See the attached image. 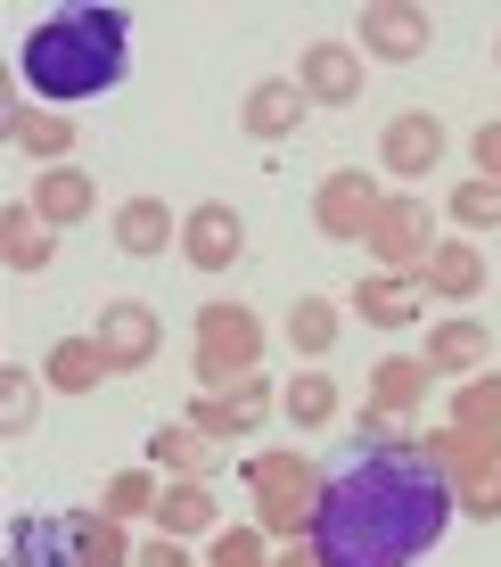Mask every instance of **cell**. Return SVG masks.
I'll use <instances>...</instances> for the list:
<instances>
[{
	"label": "cell",
	"mask_w": 501,
	"mask_h": 567,
	"mask_svg": "<svg viewBox=\"0 0 501 567\" xmlns=\"http://www.w3.org/2000/svg\"><path fill=\"white\" fill-rule=\"evenodd\" d=\"M157 502H165V477L157 468H115V477L100 485V518H115V526H132V518H157Z\"/></svg>",
	"instance_id": "f1b7e54d"
},
{
	"label": "cell",
	"mask_w": 501,
	"mask_h": 567,
	"mask_svg": "<svg viewBox=\"0 0 501 567\" xmlns=\"http://www.w3.org/2000/svg\"><path fill=\"white\" fill-rule=\"evenodd\" d=\"M428 386H436V370L419 354H387V362H370V412L419 420V412H428Z\"/></svg>",
	"instance_id": "7402d4cb"
},
{
	"label": "cell",
	"mask_w": 501,
	"mask_h": 567,
	"mask_svg": "<svg viewBox=\"0 0 501 567\" xmlns=\"http://www.w3.org/2000/svg\"><path fill=\"white\" fill-rule=\"evenodd\" d=\"M419 305H428V288L403 280V271H362V288H354V312L370 329H411Z\"/></svg>",
	"instance_id": "cb8c5ba5"
},
{
	"label": "cell",
	"mask_w": 501,
	"mask_h": 567,
	"mask_svg": "<svg viewBox=\"0 0 501 567\" xmlns=\"http://www.w3.org/2000/svg\"><path fill=\"white\" fill-rule=\"evenodd\" d=\"M337 338H345V305H330V297H296L288 305V354L321 362Z\"/></svg>",
	"instance_id": "83f0119b"
},
{
	"label": "cell",
	"mask_w": 501,
	"mask_h": 567,
	"mask_svg": "<svg viewBox=\"0 0 501 567\" xmlns=\"http://www.w3.org/2000/svg\"><path fill=\"white\" fill-rule=\"evenodd\" d=\"M124 66H132V17L100 9V0H74V9L33 17V33L17 42V74H25L33 100L58 107V115L115 91Z\"/></svg>",
	"instance_id": "7a4b0ae2"
},
{
	"label": "cell",
	"mask_w": 501,
	"mask_h": 567,
	"mask_svg": "<svg viewBox=\"0 0 501 567\" xmlns=\"http://www.w3.org/2000/svg\"><path fill=\"white\" fill-rule=\"evenodd\" d=\"M42 379H50V395H91L100 379H115L107 354H100V338L91 329H74V338H58L50 354H42Z\"/></svg>",
	"instance_id": "d4e9b609"
},
{
	"label": "cell",
	"mask_w": 501,
	"mask_h": 567,
	"mask_svg": "<svg viewBox=\"0 0 501 567\" xmlns=\"http://www.w3.org/2000/svg\"><path fill=\"white\" fill-rule=\"evenodd\" d=\"M0 132H9V148H25V156H42V165H74V115H58V107H9L0 115Z\"/></svg>",
	"instance_id": "44dd1931"
},
{
	"label": "cell",
	"mask_w": 501,
	"mask_h": 567,
	"mask_svg": "<svg viewBox=\"0 0 501 567\" xmlns=\"http://www.w3.org/2000/svg\"><path fill=\"white\" fill-rule=\"evenodd\" d=\"M107 239L124 247V256H165V247H181V214L165 198H124L107 214Z\"/></svg>",
	"instance_id": "d6986e66"
},
{
	"label": "cell",
	"mask_w": 501,
	"mask_h": 567,
	"mask_svg": "<svg viewBox=\"0 0 501 567\" xmlns=\"http://www.w3.org/2000/svg\"><path fill=\"white\" fill-rule=\"evenodd\" d=\"M378 206H387V182L362 173V165H337V173H321V189H313V230L321 239H370Z\"/></svg>",
	"instance_id": "9c48e42d"
},
{
	"label": "cell",
	"mask_w": 501,
	"mask_h": 567,
	"mask_svg": "<svg viewBox=\"0 0 501 567\" xmlns=\"http://www.w3.org/2000/svg\"><path fill=\"white\" fill-rule=\"evenodd\" d=\"M148 468H157V477H206V485H215L222 444L198 436L189 420H173V427H157V436H148Z\"/></svg>",
	"instance_id": "603a6c76"
},
{
	"label": "cell",
	"mask_w": 501,
	"mask_h": 567,
	"mask_svg": "<svg viewBox=\"0 0 501 567\" xmlns=\"http://www.w3.org/2000/svg\"><path fill=\"white\" fill-rule=\"evenodd\" d=\"M445 420H452V427H469V436H486L493 453H501V370H477V379H460Z\"/></svg>",
	"instance_id": "4316f807"
},
{
	"label": "cell",
	"mask_w": 501,
	"mask_h": 567,
	"mask_svg": "<svg viewBox=\"0 0 501 567\" xmlns=\"http://www.w3.org/2000/svg\"><path fill=\"white\" fill-rule=\"evenodd\" d=\"M469 165L486 173V182H501V115H493V124H477V141H469Z\"/></svg>",
	"instance_id": "836d02e7"
},
{
	"label": "cell",
	"mask_w": 501,
	"mask_h": 567,
	"mask_svg": "<svg viewBox=\"0 0 501 567\" xmlns=\"http://www.w3.org/2000/svg\"><path fill=\"white\" fill-rule=\"evenodd\" d=\"M239 256H247V223H239V206H230V198H198V206L181 214V264L189 271L222 280Z\"/></svg>",
	"instance_id": "7c38bea8"
},
{
	"label": "cell",
	"mask_w": 501,
	"mask_h": 567,
	"mask_svg": "<svg viewBox=\"0 0 501 567\" xmlns=\"http://www.w3.org/2000/svg\"><path fill=\"white\" fill-rule=\"evenodd\" d=\"M428 42H436V17L411 9V0H370L354 25V50L378 58V66H411V58H428Z\"/></svg>",
	"instance_id": "8fae6325"
},
{
	"label": "cell",
	"mask_w": 501,
	"mask_h": 567,
	"mask_svg": "<svg viewBox=\"0 0 501 567\" xmlns=\"http://www.w3.org/2000/svg\"><path fill=\"white\" fill-rule=\"evenodd\" d=\"M206 567H272V535H263L255 518L222 526V535H206Z\"/></svg>",
	"instance_id": "1f68e13d"
},
{
	"label": "cell",
	"mask_w": 501,
	"mask_h": 567,
	"mask_svg": "<svg viewBox=\"0 0 501 567\" xmlns=\"http://www.w3.org/2000/svg\"><path fill=\"white\" fill-rule=\"evenodd\" d=\"M91 338H100V354H107L115 379H132V370H148L165 354V312L148 297H107L100 321H91Z\"/></svg>",
	"instance_id": "52a82bcc"
},
{
	"label": "cell",
	"mask_w": 501,
	"mask_h": 567,
	"mask_svg": "<svg viewBox=\"0 0 501 567\" xmlns=\"http://www.w3.org/2000/svg\"><path fill=\"white\" fill-rule=\"evenodd\" d=\"M460 518H501V468H493V477H469V485H460Z\"/></svg>",
	"instance_id": "d6a6232c"
},
{
	"label": "cell",
	"mask_w": 501,
	"mask_h": 567,
	"mask_svg": "<svg viewBox=\"0 0 501 567\" xmlns=\"http://www.w3.org/2000/svg\"><path fill=\"white\" fill-rule=\"evenodd\" d=\"M493 66H501V33H493Z\"/></svg>",
	"instance_id": "74e56055"
},
{
	"label": "cell",
	"mask_w": 501,
	"mask_h": 567,
	"mask_svg": "<svg viewBox=\"0 0 501 567\" xmlns=\"http://www.w3.org/2000/svg\"><path fill=\"white\" fill-rule=\"evenodd\" d=\"M436 370V379H477V370H493V329L477 321V312H445V321L428 329V354H419Z\"/></svg>",
	"instance_id": "5bb4252c"
},
{
	"label": "cell",
	"mask_w": 501,
	"mask_h": 567,
	"mask_svg": "<svg viewBox=\"0 0 501 567\" xmlns=\"http://www.w3.org/2000/svg\"><path fill=\"white\" fill-rule=\"evenodd\" d=\"M239 477H247V494H255V526L272 543H304V535H313V502H321V485H330L313 468V453L272 444V453H247Z\"/></svg>",
	"instance_id": "3957f363"
},
{
	"label": "cell",
	"mask_w": 501,
	"mask_h": 567,
	"mask_svg": "<svg viewBox=\"0 0 501 567\" xmlns=\"http://www.w3.org/2000/svg\"><path fill=\"white\" fill-rule=\"evenodd\" d=\"M370 264L378 271H403V280H419L436 256V206L419 198V189H387V206H378V223H370Z\"/></svg>",
	"instance_id": "5b68a950"
},
{
	"label": "cell",
	"mask_w": 501,
	"mask_h": 567,
	"mask_svg": "<svg viewBox=\"0 0 501 567\" xmlns=\"http://www.w3.org/2000/svg\"><path fill=\"white\" fill-rule=\"evenodd\" d=\"M42 386L33 379V362H0V436H33V420H42Z\"/></svg>",
	"instance_id": "4dcf8cb0"
},
{
	"label": "cell",
	"mask_w": 501,
	"mask_h": 567,
	"mask_svg": "<svg viewBox=\"0 0 501 567\" xmlns=\"http://www.w3.org/2000/svg\"><path fill=\"white\" fill-rule=\"evenodd\" d=\"M445 223L460 230V239H493V230H501V182H486V173L452 182V198H445Z\"/></svg>",
	"instance_id": "f546056e"
},
{
	"label": "cell",
	"mask_w": 501,
	"mask_h": 567,
	"mask_svg": "<svg viewBox=\"0 0 501 567\" xmlns=\"http://www.w3.org/2000/svg\"><path fill=\"white\" fill-rule=\"evenodd\" d=\"M280 412H288V427H296V436H321V427H337L345 395H337L330 370H296V379L280 386Z\"/></svg>",
	"instance_id": "484cf974"
},
{
	"label": "cell",
	"mask_w": 501,
	"mask_h": 567,
	"mask_svg": "<svg viewBox=\"0 0 501 567\" xmlns=\"http://www.w3.org/2000/svg\"><path fill=\"white\" fill-rule=\"evenodd\" d=\"M0 264L25 280V271H50L58 264V239H50V223L33 214V198H9L0 206Z\"/></svg>",
	"instance_id": "ffe728a7"
},
{
	"label": "cell",
	"mask_w": 501,
	"mask_h": 567,
	"mask_svg": "<svg viewBox=\"0 0 501 567\" xmlns=\"http://www.w3.org/2000/svg\"><path fill=\"white\" fill-rule=\"evenodd\" d=\"M419 288H428V305H477L486 297V256H477V239H436Z\"/></svg>",
	"instance_id": "ac0fdd59"
},
{
	"label": "cell",
	"mask_w": 501,
	"mask_h": 567,
	"mask_svg": "<svg viewBox=\"0 0 501 567\" xmlns=\"http://www.w3.org/2000/svg\"><path fill=\"white\" fill-rule=\"evenodd\" d=\"M189 370H198V395H222V386H239L247 370H263L255 305H239V297L198 305V321H189Z\"/></svg>",
	"instance_id": "277c9868"
},
{
	"label": "cell",
	"mask_w": 501,
	"mask_h": 567,
	"mask_svg": "<svg viewBox=\"0 0 501 567\" xmlns=\"http://www.w3.org/2000/svg\"><path fill=\"white\" fill-rule=\"evenodd\" d=\"M362 58L354 42H304V58H296V91L313 107H362Z\"/></svg>",
	"instance_id": "4fadbf2b"
},
{
	"label": "cell",
	"mask_w": 501,
	"mask_h": 567,
	"mask_svg": "<svg viewBox=\"0 0 501 567\" xmlns=\"http://www.w3.org/2000/svg\"><path fill=\"white\" fill-rule=\"evenodd\" d=\"M33 214H42L50 230L91 223V214H100V173H83V165H42V173H33Z\"/></svg>",
	"instance_id": "2e32d148"
},
{
	"label": "cell",
	"mask_w": 501,
	"mask_h": 567,
	"mask_svg": "<svg viewBox=\"0 0 501 567\" xmlns=\"http://www.w3.org/2000/svg\"><path fill=\"white\" fill-rule=\"evenodd\" d=\"M272 567H321V551H313V543H280Z\"/></svg>",
	"instance_id": "8d00e7d4"
},
{
	"label": "cell",
	"mask_w": 501,
	"mask_h": 567,
	"mask_svg": "<svg viewBox=\"0 0 501 567\" xmlns=\"http://www.w3.org/2000/svg\"><path fill=\"white\" fill-rule=\"evenodd\" d=\"M272 379H263V370H247V379L239 386H222V395H198V403H189V427H198V436H215L222 444V453H230V444H239V436H263V420H272Z\"/></svg>",
	"instance_id": "30bf717a"
},
{
	"label": "cell",
	"mask_w": 501,
	"mask_h": 567,
	"mask_svg": "<svg viewBox=\"0 0 501 567\" xmlns=\"http://www.w3.org/2000/svg\"><path fill=\"white\" fill-rule=\"evenodd\" d=\"M132 567H206V559H189V543H173V535H148Z\"/></svg>",
	"instance_id": "e575fe53"
},
{
	"label": "cell",
	"mask_w": 501,
	"mask_h": 567,
	"mask_svg": "<svg viewBox=\"0 0 501 567\" xmlns=\"http://www.w3.org/2000/svg\"><path fill=\"white\" fill-rule=\"evenodd\" d=\"M100 543V511H50L9 526V567H91Z\"/></svg>",
	"instance_id": "8992f818"
},
{
	"label": "cell",
	"mask_w": 501,
	"mask_h": 567,
	"mask_svg": "<svg viewBox=\"0 0 501 567\" xmlns=\"http://www.w3.org/2000/svg\"><path fill=\"white\" fill-rule=\"evenodd\" d=\"M460 518L452 477L411 444H362L345 468H330L313 502V551L321 567H419Z\"/></svg>",
	"instance_id": "6da1fadb"
},
{
	"label": "cell",
	"mask_w": 501,
	"mask_h": 567,
	"mask_svg": "<svg viewBox=\"0 0 501 567\" xmlns=\"http://www.w3.org/2000/svg\"><path fill=\"white\" fill-rule=\"evenodd\" d=\"M362 436H370V444H411V420H395V412H370V403H362Z\"/></svg>",
	"instance_id": "d590c367"
},
{
	"label": "cell",
	"mask_w": 501,
	"mask_h": 567,
	"mask_svg": "<svg viewBox=\"0 0 501 567\" xmlns=\"http://www.w3.org/2000/svg\"><path fill=\"white\" fill-rule=\"evenodd\" d=\"M304 91H296V74H263V83H247V100H239V132L247 141H296V124H304Z\"/></svg>",
	"instance_id": "9a60e30c"
},
{
	"label": "cell",
	"mask_w": 501,
	"mask_h": 567,
	"mask_svg": "<svg viewBox=\"0 0 501 567\" xmlns=\"http://www.w3.org/2000/svg\"><path fill=\"white\" fill-rule=\"evenodd\" d=\"M445 148H452L445 115L403 107V115H387V132H378V173H395V189H419L436 165H445Z\"/></svg>",
	"instance_id": "ba28073f"
},
{
	"label": "cell",
	"mask_w": 501,
	"mask_h": 567,
	"mask_svg": "<svg viewBox=\"0 0 501 567\" xmlns=\"http://www.w3.org/2000/svg\"><path fill=\"white\" fill-rule=\"evenodd\" d=\"M222 494L206 477H165V502H157V535L173 543H198V535H222Z\"/></svg>",
	"instance_id": "e0dca14e"
}]
</instances>
